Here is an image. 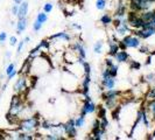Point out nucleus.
I'll use <instances>...</instances> for the list:
<instances>
[{"instance_id": "obj_13", "label": "nucleus", "mask_w": 155, "mask_h": 140, "mask_svg": "<svg viewBox=\"0 0 155 140\" xmlns=\"http://www.w3.org/2000/svg\"><path fill=\"white\" fill-rule=\"evenodd\" d=\"M128 12V5H126L124 1H118V5H117L116 12H114V16L113 18H119V19H123L126 16Z\"/></svg>"}, {"instance_id": "obj_12", "label": "nucleus", "mask_w": 155, "mask_h": 140, "mask_svg": "<svg viewBox=\"0 0 155 140\" xmlns=\"http://www.w3.org/2000/svg\"><path fill=\"white\" fill-rule=\"evenodd\" d=\"M69 48H71L72 50H75L81 58H85L86 60V48L83 45L82 41H75L72 45H70Z\"/></svg>"}, {"instance_id": "obj_21", "label": "nucleus", "mask_w": 155, "mask_h": 140, "mask_svg": "<svg viewBox=\"0 0 155 140\" xmlns=\"http://www.w3.org/2000/svg\"><path fill=\"white\" fill-rule=\"evenodd\" d=\"M43 53V50L41 49L39 47V45L36 47H34L33 49H31V52H29V54H28V58H31V61L34 60V58H36V57H39L40 55H42Z\"/></svg>"}, {"instance_id": "obj_37", "label": "nucleus", "mask_w": 155, "mask_h": 140, "mask_svg": "<svg viewBox=\"0 0 155 140\" xmlns=\"http://www.w3.org/2000/svg\"><path fill=\"white\" fill-rule=\"evenodd\" d=\"M98 118V117H97ZM99 119V125H101V128H104V130H107V127H109V119H107V116L106 117H101V118H98Z\"/></svg>"}, {"instance_id": "obj_53", "label": "nucleus", "mask_w": 155, "mask_h": 140, "mask_svg": "<svg viewBox=\"0 0 155 140\" xmlns=\"http://www.w3.org/2000/svg\"><path fill=\"white\" fill-rule=\"evenodd\" d=\"M153 22L155 23V8H154V16H153Z\"/></svg>"}, {"instance_id": "obj_19", "label": "nucleus", "mask_w": 155, "mask_h": 140, "mask_svg": "<svg viewBox=\"0 0 155 140\" xmlns=\"http://www.w3.org/2000/svg\"><path fill=\"white\" fill-rule=\"evenodd\" d=\"M99 22L103 27H110V26H112V22H113V16L109 13H104L99 18Z\"/></svg>"}, {"instance_id": "obj_47", "label": "nucleus", "mask_w": 155, "mask_h": 140, "mask_svg": "<svg viewBox=\"0 0 155 140\" xmlns=\"http://www.w3.org/2000/svg\"><path fill=\"white\" fill-rule=\"evenodd\" d=\"M118 46H119V49H120V50H127L124 45V42H123L121 40H118Z\"/></svg>"}, {"instance_id": "obj_42", "label": "nucleus", "mask_w": 155, "mask_h": 140, "mask_svg": "<svg viewBox=\"0 0 155 140\" xmlns=\"http://www.w3.org/2000/svg\"><path fill=\"white\" fill-rule=\"evenodd\" d=\"M8 41H9V46H11V47H16L18 42H19V40H18V38H16L15 35H12V36H9Z\"/></svg>"}, {"instance_id": "obj_44", "label": "nucleus", "mask_w": 155, "mask_h": 140, "mask_svg": "<svg viewBox=\"0 0 155 140\" xmlns=\"http://www.w3.org/2000/svg\"><path fill=\"white\" fill-rule=\"evenodd\" d=\"M139 49L140 53H142V54H149V48H148V46H146V45H142L141 43V46L138 48Z\"/></svg>"}, {"instance_id": "obj_49", "label": "nucleus", "mask_w": 155, "mask_h": 140, "mask_svg": "<svg viewBox=\"0 0 155 140\" xmlns=\"http://www.w3.org/2000/svg\"><path fill=\"white\" fill-rule=\"evenodd\" d=\"M11 57H12V53H11L9 50H6V52H5V58L8 61V60H11Z\"/></svg>"}, {"instance_id": "obj_22", "label": "nucleus", "mask_w": 155, "mask_h": 140, "mask_svg": "<svg viewBox=\"0 0 155 140\" xmlns=\"http://www.w3.org/2000/svg\"><path fill=\"white\" fill-rule=\"evenodd\" d=\"M140 16L145 20V21H153V16H154V8L152 9H147V11H143L139 13Z\"/></svg>"}, {"instance_id": "obj_15", "label": "nucleus", "mask_w": 155, "mask_h": 140, "mask_svg": "<svg viewBox=\"0 0 155 140\" xmlns=\"http://www.w3.org/2000/svg\"><path fill=\"white\" fill-rule=\"evenodd\" d=\"M28 27V18H20L18 19V21L15 23V33L18 35H21L22 33H25V31Z\"/></svg>"}, {"instance_id": "obj_30", "label": "nucleus", "mask_w": 155, "mask_h": 140, "mask_svg": "<svg viewBox=\"0 0 155 140\" xmlns=\"http://www.w3.org/2000/svg\"><path fill=\"white\" fill-rule=\"evenodd\" d=\"M34 134L31 133H26V132H20L18 134V140H34Z\"/></svg>"}, {"instance_id": "obj_41", "label": "nucleus", "mask_w": 155, "mask_h": 140, "mask_svg": "<svg viewBox=\"0 0 155 140\" xmlns=\"http://www.w3.org/2000/svg\"><path fill=\"white\" fill-rule=\"evenodd\" d=\"M7 39H8L7 33H6L5 31L0 32V45H1V46H4V45H5V42L7 41Z\"/></svg>"}, {"instance_id": "obj_28", "label": "nucleus", "mask_w": 155, "mask_h": 140, "mask_svg": "<svg viewBox=\"0 0 155 140\" xmlns=\"http://www.w3.org/2000/svg\"><path fill=\"white\" fill-rule=\"evenodd\" d=\"M39 47L42 49V50H46V52H49L50 50V47H51V42L49 39H43L40 41Z\"/></svg>"}, {"instance_id": "obj_5", "label": "nucleus", "mask_w": 155, "mask_h": 140, "mask_svg": "<svg viewBox=\"0 0 155 140\" xmlns=\"http://www.w3.org/2000/svg\"><path fill=\"white\" fill-rule=\"evenodd\" d=\"M62 130L64 135H67L68 139H75L77 137V127L75 126V119L70 118L67 123H62Z\"/></svg>"}, {"instance_id": "obj_34", "label": "nucleus", "mask_w": 155, "mask_h": 140, "mask_svg": "<svg viewBox=\"0 0 155 140\" xmlns=\"http://www.w3.org/2000/svg\"><path fill=\"white\" fill-rule=\"evenodd\" d=\"M154 77H155V72H148L146 74L145 76H143V82L145 83H147L148 85L150 84H153V81H154Z\"/></svg>"}, {"instance_id": "obj_6", "label": "nucleus", "mask_w": 155, "mask_h": 140, "mask_svg": "<svg viewBox=\"0 0 155 140\" xmlns=\"http://www.w3.org/2000/svg\"><path fill=\"white\" fill-rule=\"evenodd\" d=\"M106 134V130L101 128L99 125V119L96 118L92 123V127H91V135L87 137V139L90 140H101L104 139V135Z\"/></svg>"}, {"instance_id": "obj_31", "label": "nucleus", "mask_w": 155, "mask_h": 140, "mask_svg": "<svg viewBox=\"0 0 155 140\" xmlns=\"http://www.w3.org/2000/svg\"><path fill=\"white\" fill-rule=\"evenodd\" d=\"M35 19H36L38 21H40L42 25H45V23L48 21V14L45 13L43 11H41V12H39V13L36 14V18H35Z\"/></svg>"}, {"instance_id": "obj_40", "label": "nucleus", "mask_w": 155, "mask_h": 140, "mask_svg": "<svg viewBox=\"0 0 155 140\" xmlns=\"http://www.w3.org/2000/svg\"><path fill=\"white\" fill-rule=\"evenodd\" d=\"M25 46H26V43H25V41L23 40H21V41H19L18 42V45H16V54L20 55L21 53H22L23 48H25Z\"/></svg>"}, {"instance_id": "obj_46", "label": "nucleus", "mask_w": 155, "mask_h": 140, "mask_svg": "<svg viewBox=\"0 0 155 140\" xmlns=\"http://www.w3.org/2000/svg\"><path fill=\"white\" fill-rule=\"evenodd\" d=\"M18 74H19V72H18V70H15V71H13L11 75H8V76H7V82L12 81L14 77H16V76H18Z\"/></svg>"}, {"instance_id": "obj_2", "label": "nucleus", "mask_w": 155, "mask_h": 140, "mask_svg": "<svg viewBox=\"0 0 155 140\" xmlns=\"http://www.w3.org/2000/svg\"><path fill=\"white\" fill-rule=\"evenodd\" d=\"M131 33L137 35L141 40H148L153 35H155V23L153 21H146L142 28L131 31Z\"/></svg>"}, {"instance_id": "obj_16", "label": "nucleus", "mask_w": 155, "mask_h": 140, "mask_svg": "<svg viewBox=\"0 0 155 140\" xmlns=\"http://www.w3.org/2000/svg\"><path fill=\"white\" fill-rule=\"evenodd\" d=\"M117 84V81L114 77H109L101 81V91L104 90H110V89H114Z\"/></svg>"}, {"instance_id": "obj_52", "label": "nucleus", "mask_w": 155, "mask_h": 140, "mask_svg": "<svg viewBox=\"0 0 155 140\" xmlns=\"http://www.w3.org/2000/svg\"><path fill=\"white\" fill-rule=\"evenodd\" d=\"M22 1L23 0H13V2H14V4H18V5H20Z\"/></svg>"}, {"instance_id": "obj_26", "label": "nucleus", "mask_w": 155, "mask_h": 140, "mask_svg": "<svg viewBox=\"0 0 155 140\" xmlns=\"http://www.w3.org/2000/svg\"><path fill=\"white\" fill-rule=\"evenodd\" d=\"M145 99H146V101L155 99V85L148 86L147 91L145 93Z\"/></svg>"}, {"instance_id": "obj_45", "label": "nucleus", "mask_w": 155, "mask_h": 140, "mask_svg": "<svg viewBox=\"0 0 155 140\" xmlns=\"http://www.w3.org/2000/svg\"><path fill=\"white\" fill-rule=\"evenodd\" d=\"M71 28L72 29H75V31H78V32H81L82 31V25H79V23H77V22H72L71 23Z\"/></svg>"}, {"instance_id": "obj_17", "label": "nucleus", "mask_w": 155, "mask_h": 140, "mask_svg": "<svg viewBox=\"0 0 155 140\" xmlns=\"http://www.w3.org/2000/svg\"><path fill=\"white\" fill-rule=\"evenodd\" d=\"M113 58H114V61H116L117 63L121 64V63L128 62V61L131 60V56H130V54H128L126 50H118V53L113 56Z\"/></svg>"}, {"instance_id": "obj_38", "label": "nucleus", "mask_w": 155, "mask_h": 140, "mask_svg": "<svg viewBox=\"0 0 155 140\" xmlns=\"http://www.w3.org/2000/svg\"><path fill=\"white\" fill-rule=\"evenodd\" d=\"M128 63H130V69L140 70V68H141V64H140L139 61H135V60H130V61H128Z\"/></svg>"}, {"instance_id": "obj_10", "label": "nucleus", "mask_w": 155, "mask_h": 140, "mask_svg": "<svg viewBox=\"0 0 155 140\" xmlns=\"http://www.w3.org/2000/svg\"><path fill=\"white\" fill-rule=\"evenodd\" d=\"M48 39L50 41H55V42H70L72 36L67 31H61L58 33H55L53 35H50Z\"/></svg>"}, {"instance_id": "obj_23", "label": "nucleus", "mask_w": 155, "mask_h": 140, "mask_svg": "<svg viewBox=\"0 0 155 140\" xmlns=\"http://www.w3.org/2000/svg\"><path fill=\"white\" fill-rule=\"evenodd\" d=\"M55 123H53L51 120H48V119H43V120H41V123H40V128L41 130H46V131H50L53 127L55 126Z\"/></svg>"}, {"instance_id": "obj_29", "label": "nucleus", "mask_w": 155, "mask_h": 140, "mask_svg": "<svg viewBox=\"0 0 155 140\" xmlns=\"http://www.w3.org/2000/svg\"><path fill=\"white\" fill-rule=\"evenodd\" d=\"M43 139H47V140H64L65 138L63 137V135H58V134H56V133H47L43 135Z\"/></svg>"}, {"instance_id": "obj_27", "label": "nucleus", "mask_w": 155, "mask_h": 140, "mask_svg": "<svg viewBox=\"0 0 155 140\" xmlns=\"http://www.w3.org/2000/svg\"><path fill=\"white\" fill-rule=\"evenodd\" d=\"M85 123H86L85 117L82 116V115H79L77 118H75V126L77 128H83L85 126Z\"/></svg>"}, {"instance_id": "obj_4", "label": "nucleus", "mask_w": 155, "mask_h": 140, "mask_svg": "<svg viewBox=\"0 0 155 140\" xmlns=\"http://www.w3.org/2000/svg\"><path fill=\"white\" fill-rule=\"evenodd\" d=\"M97 110V105L94 104V102L91 99L90 96H85L84 99H83V104L81 106V111H79V115L86 117L87 115H91L94 113Z\"/></svg>"}, {"instance_id": "obj_50", "label": "nucleus", "mask_w": 155, "mask_h": 140, "mask_svg": "<svg viewBox=\"0 0 155 140\" xmlns=\"http://www.w3.org/2000/svg\"><path fill=\"white\" fill-rule=\"evenodd\" d=\"M142 1H152V0H128V2H142Z\"/></svg>"}, {"instance_id": "obj_11", "label": "nucleus", "mask_w": 155, "mask_h": 140, "mask_svg": "<svg viewBox=\"0 0 155 140\" xmlns=\"http://www.w3.org/2000/svg\"><path fill=\"white\" fill-rule=\"evenodd\" d=\"M121 92L116 89H110V90H104L101 91V99L103 101H119L120 99Z\"/></svg>"}, {"instance_id": "obj_39", "label": "nucleus", "mask_w": 155, "mask_h": 140, "mask_svg": "<svg viewBox=\"0 0 155 140\" xmlns=\"http://www.w3.org/2000/svg\"><path fill=\"white\" fill-rule=\"evenodd\" d=\"M31 27H33V32H35V33H39L41 29H42V27H43V25L40 22V21H38L36 19L34 20V22H33V25H31Z\"/></svg>"}, {"instance_id": "obj_9", "label": "nucleus", "mask_w": 155, "mask_h": 140, "mask_svg": "<svg viewBox=\"0 0 155 140\" xmlns=\"http://www.w3.org/2000/svg\"><path fill=\"white\" fill-rule=\"evenodd\" d=\"M90 84H91V74H84L79 86V92L84 97L90 95Z\"/></svg>"}, {"instance_id": "obj_14", "label": "nucleus", "mask_w": 155, "mask_h": 140, "mask_svg": "<svg viewBox=\"0 0 155 140\" xmlns=\"http://www.w3.org/2000/svg\"><path fill=\"white\" fill-rule=\"evenodd\" d=\"M107 45H109V52H107V54H109V56L113 57L118 53V50H120L119 46H118V38H117L116 35H113L112 38H110Z\"/></svg>"}, {"instance_id": "obj_20", "label": "nucleus", "mask_w": 155, "mask_h": 140, "mask_svg": "<svg viewBox=\"0 0 155 140\" xmlns=\"http://www.w3.org/2000/svg\"><path fill=\"white\" fill-rule=\"evenodd\" d=\"M146 110L148 111L150 118L153 119L155 117V99H152V101H146V105H145Z\"/></svg>"}, {"instance_id": "obj_7", "label": "nucleus", "mask_w": 155, "mask_h": 140, "mask_svg": "<svg viewBox=\"0 0 155 140\" xmlns=\"http://www.w3.org/2000/svg\"><path fill=\"white\" fill-rule=\"evenodd\" d=\"M121 41L124 42L126 49H138L141 46V43H142L141 42L142 40L139 39L134 34H127V35H125L124 38L121 39Z\"/></svg>"}, {"instance_id": "obj_43", "label": "nucleus", "mask_w": 155, "mask_h": 140, "mask_svg": "<svg viewBox=\"0 0 155 140\" xmlns=\"http://www.w3.org/2000/svg\"><path fill=\"white\" fill-rule=\"evenodd\" d=\"M18 12H19V5L13 2L12 7H11V14H12L13 16H16L18 15Z\"/></svg>"}, {"instance_id": "obj_51", "label": "nucleus", "mask_w": 155, "mask_h": 140, "mask_svg": "<svg viewBox=\"0 0 155 140\" xmlns=\"http://www.w3.org/2000/svg\"><path fill=\"white\" fill-rule=\"evenodd\" d=\"M31 36H25V39H23V41H25V43L27 45V43H29L31 42Z\"/></svg>"}, {"instance_id": "obj_18", "label": "nucleus", "mask_w": 155, "mask_h": 140, "mask_svg": "<svg viewBox=\"0 0 155 140\" xmlns=\"http://www.w3.org/2000/svg\"><path fill=\"white\" fill-rule=\"evenodd\" d=\"M28 12H29V4L28 1L23 0L22 2L19 5V12H18V15L16 18L20 19V18H26L28 15Z\"/></svg>"}, {"instance_id": "obj_8", "label": "nucleus", "mask_w": 155, "mask_h": 140, "mask_svg": "<svg viewBox=\"0 0 155 140\" xmlns=\"http://www.w3.org/2000/svg\"><path fill=\"white\" fill-rule=\"evenodd\" d=\"M131 27H130V25L127 22V19H126V16L123 18V20H121V23H120V26H118L117 28H114V35H116L117 38H124L125 35H127V34H130L131 33Z\"/></svg>"}, {"instance_id": "obj_24", "label": "nucleus", "mask_w": 155, "mask_h": 140, "mask_svg": "<svg viewBox=\"0 0 155 140\" xmlns=\"http://www.w3.org/2000/svg\"><path fill=\"white\" fill-rule=\"evenodd\" d=\"M104 50V42L101 40H98L97 42H94L93 45V53L96 55H101Z\"/></svg>"}, {"instance_id": "obj_32", "label": "nucleus", "mask_w": 155, "mask_h": 140, "mask_svg": "<svg viewBox=\"0 0 155 140\" xmlns=\"http://www.w3.org/2000/svg\"><path fill=\"white\" fill-rule=\"evenodd\" d=\"M53 9H54V4H53L51 1H47V2L43 4V6H42V11H43L45 13H47V14L51 13Z\"/></svg>"}, {"instance_id": "obj_36", "label": "nucleus", "mask_w": 155, "mask_h": 140, "mask_svg": "<svg viewBox=\"0 0 155 140\" xmlns=\"http://www.w3.org/2000/svg\"><path fill=\"white\" fill-rule=\"evenodd\" d=\"M15 70H16V63L11 62L7 64V67H6V69H5V74H6V76H8V75H11L13 71H15Z\"/></svg>"}, {"instance_id": "obj_35", "label": "nucleus", "mask_w": 155, "mask_h": 140, "mask_svg": "<svg viewBox=\"0 0 155 140\" xmlns=\"http://www.w3.org/2000/svg\"><path fill=\"white\" fill-rule=\"evenodd\" d=\"M107 6V0H96V8L98 11H105Z\"/></svg>"}, {"instance_id": "obj_33", "label": "nucleus", "mask_w": 155, "mask_h": 140, "mask_svg": "<svg viewBox=\"0 0 155 140\" xmlns=\"http://www.w3.org/2000/svg\"><path fill=\"white\" fill-rule=\"evenodd\" d=\"M96 111H97V117H98V118L107 116V109H106L105 106H103V105L97 106V110H96Z\"/></svg>"}, {"instance_id": "obj_25", "label": "nucleus", "mask_w": 155, "mask_h": 140, "mask_svg": "<svg viewBox=\"0 0 155 140\" xmlns=\"http://www.w3.org/2000/svg\"><path fill=\"white\" fill-rule=\"evenodd\" d=\"M110 71V75L112 76V77L116 78L118 76V74H119V63L114 62L113 64H111L110 67H106Z\"/></svg>"}, {"instance_id": "obj_48", "label": "nucleus", "mask_w": 155, "mask_h": 140, "mask_svg": "<svg viewBox=\"0 0 155 140\" xmlns=\"http://www.w3.org/2000/svg\"><path fill=\"white\" fill-rule=\"evenodd\" d=\"M150 63H152V55H150V54H148L147 60L145 61V65H149Z\"/></svg>"}, {"instance_id": "obj_3", "label": "nucleus", "mask_w": 155, "mask_h": 140, "mask_svg": "<svg viewBox=\"0 0 155 140\" xmlns=\"http://www.w3.org/2000/svg\"><path fill=\"white\" fill-rule=\"evenodd\" d=\"M13 90H14V93L21 95V96H23L25 93L27 92L29 90L28 75H19V77H18L14 85H13Z\"/></svg>"}, {"instance_id": "obj_1", "label": "nucleus", "mask_w": 155, "mask_h": 140, "mask_svg": "<svg viewBox=\"0 0 155 140\" xmlns=\"http://www.w3.org/2000/svg\"><path fill=\"white\" fill-rule=\"evenodd\" d=\"M40 123H41V118H40L39 113L31 115L26 118L20 119V122L18 123V130L20 132H26V133H31L34 134L38 132L40 128Z\"/></svg>"}]
</instances>
